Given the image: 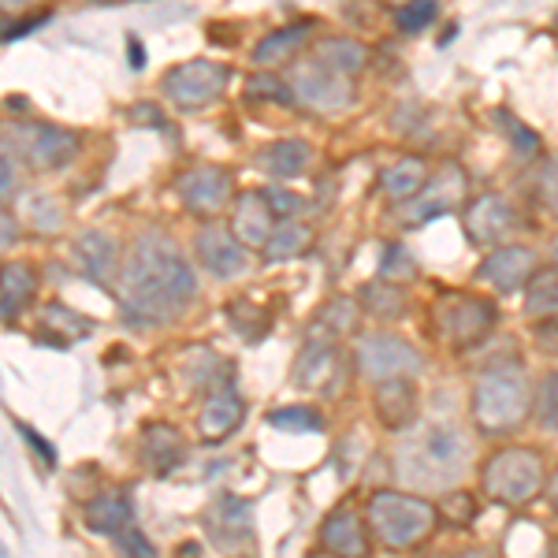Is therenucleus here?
Instances as JSON below:
<instances>
[{
    "instance_id": "8",
    "label": "nucleus",
    "mask_w": 558,
    "mask_h": 558,
    "mask_svg": "<svg viewBox=\"0 0 558 558\" xmlns=\"http://www.w3.org/2000/svg\"><path fill=\"white\" fill-rule=\"evenodd\" d=\"M228 83L231 71L220 60H186V64H179L165 75V94L183 112H202L213 101H220Z\"/></svg>"
},
{
    "instance_id": "30",
    "label": "nucleus",
    "mask_w": 558,
    "mask_h": 558,
    "mask_svg": "<svg viewBox=\"0 0 558 558\" xmlns=\"http://www.w3.org/2000/svg\"><path fill=\"white\" fill-rule=\"evenodd\" d=\"M425 179H428L425 160H421V157H402L384 172L380 186H384L387 197H395V202H407V197H413L421 186H425Z\"/></svg>"
},
{
    "instance_id": "51",
    "label": "nucleus",
    "mask_w": 558,
    "mask_h": 558,
    "mask_svg": "<svg viewBox=\"0 0 558 558\" xmlns=\"http://www.w3.org/2000/svg\"><path fill=\"white\" fill-rule=\"evenodd\" d=\"M547 484V499H551V507L558 510V470L551 473V481H544Z\"/></svg>"
},
{
    "instance_id": "22",
    "label": "nucleus",
    "mask_w": 558,
    "mask_h": 558,
    "mask_svg": "<svg viewBox=\"0 0 558 558\" xmlns=\"http://www.w3.org/2000/svg\"><path fill=\"white\" fill-rule=\"evenodd\" d=\"M260 165H265V172L276 175V179H299V175L310 172L313 146L302 138H279L268 146V153L260 157Z\"/></svg>"
},
{
    "instance_id": "15",
    "label": "nucleus",
    "mask_w": 558,
    "mask_h": 558,
    "mask_svg": "<svg viewBox=\"0 0 558 558\" xmlns=\"http://www.w3.org/2000/svg\"><path fill=\"white\" fill-rule=\"evenodd\" d=\"M194 257L216 279H235L250 268L246 246L223 228H202L194 239Z\"/></svg>"
},
{
    "instance_id": "2",
    "label": "nucleus",
    "mask_w": 558,
    "mask_h": 558,
    "mask_svg": "<svg viewBox=\"0 0 558 558\" xmlns=\"http://www.w3.org/2000/svg\"><path fill=\"white\" fill-rule=\"evenodd\" d=\"M473 439L454 425H425L395 451V470L417 492H447L470 470Z\"/></svg>"
},
{
    "instance_id": "23",
    "label": "nucleus",
    "mask_w": 558,
    "mask_h": 558,
    "mask_svg": "<svg viewBox=\"0 0 558 558\" xmlns=\"http://www.w3.org/2000/svg\"><path fill=\"white\" fill-rule=\"evenodd\" d=\"M313 23L302 20V23H291V26H279V31L265 34L254 49V64L257 68H272V64H283L287 57H294V49H302L305 38H310Z\"/></svg>"
},
{
    "instance_id": "33",
    "label": "nucleus",
    "mask_w": 558,
    "mask_h": 558,
    "mask_svg": "<svg viewBox=\"0 0 558 558\" xmlns=\"http://www.w3.org/2000/svg\"><path fill=\"white\" fill-rule=\"evenodd\" d=\"M41 328L52 331V343L57 347H68V343H75V339L89 336V320L78 317L75 310H68V305H57V302L41 310Z\"/></svg>"
},
{
    "instance_id": "28",
    "label": "nucleus",
    "mask_w": 558,
    "mask_h": 558,
    "mask_svg": "<svg viewBox=\"0 0 558 558\" xmlns=\"http://www.w3.org/2000/svg\"><path fill=\"white\" fill-rule=\"evenodd\" d=\"M142 451H146V462L153 470L168 473L183 458V432L172 425H149L146 439H142Z\"/></svg>"
},
{
    "instance_id": "35",
    "label": "nucleus",
    "mask_w": 558,
    "mask_h": 558,
    "mask_svg": "<svg viewBox=\"0 0 558 558\" xmlns=\"http://www.w3.org/2000/svg\"><path fill=\"white\" fill-rule=\"evenodd\" d=\"M533 413L544 428H558V368L539 376V384L533 391Z\"/></svg>"
},
{
    "instance_id": "36",
    "label": "nucleus",
    "mask_w": 558,
    "mask_h": 558,
    "mask_svg": "<svg viewBox=\"0 0 558 558\" xmlns=\"http://www.w3.org/2000/svg\"><path fill=\"white\" fill-rule=\"evenodd\" d=\"M246 97L250 101H268V105H291L294 94H291V83H283L272 71H260L246 83Z\"/></svg>"
},
{
    "instance_id": "21",
    "label": "nucleus",
    "mask_w": 558,
    "mask_h": 558,
    "mask_svg": "<svg viewBox=\"0 0 558 558\" xmlns=\"http://www.w3.org/2000/svg\"><path fill=\"white\" fill-rule=\"evenodd\" d=\"M324 547L336 555H368V539H365V521L354 510H336L324 521Z\"/></svg>"
},
{
    "instance_id": "4",
    "label": "nucleus",
    "mask_w": 558,
    "mask_h": 558,
    "mask_svg": "<svg viewBox=\"0 0 558 558\" xmlns=\"http://www.w3.org/2000/svg\"><path fill=\"white\" fill-rule=\"evenodd\" d=\"M368 529L376 539H384L387 547H417L436 533L439 525V507L428 502L425 495L410 492H376L368 499Z\"/></svg>"
},
{
    "instance_id": "29",
    "label": "nucleus",
    "mask_w": 558,
    "mask_h": 558,
    "mask_svg": "<svg viewBox=\"0 0 558 558\" xmlns=\"http://www.w3.org/2000/svg\"><path fill=\"white\" fill-rule=\"evenodd\" d=\"M209 525L220 544H239V539H250V507L239 502L235 495H223L213 507Z\"/></svg>"
},
{
    "instance_id": "44",
    "label": "nucleus",
    "mask_w": 558,
    "mask_h": 558,
    "mask_svg": "<svg viewBox=\"0 0 558 558\" xmlns=\"http://www.w3.org/2000/svg\"><path fill=\"white\" fill-rule=\"evenodd\" d=\"M533 339H536V347H539V350H547V354H558V317L536 320Z\"/></svg>"
},
{
    "instance_id": "26",
    "label": "nucleus",
    "mask_w": 558,
    "mask_h": 558,
    "mask_svg": "<svg viewBox=\"0 0 558 558\" xmlns=\"http://www.w3.org/2000/svg\"><path fill=\"white\" fill-rule=\"evenodd\" d=\"M86 525L94 533H105V536H116L120 529L131 525V502L128 495L120 492H108V495H97V499L86 502Z\"/></svg>"
},
{
    "instance_id": "13",
    "label": "nucleus",
    "mask_w": 558,
    "mask_h": 558,
    "mask_svg": "<svg viewBox=\"0 0 558 558\" xmlns=\"http://www.w3.org/2000/svg\"><path fill=\"white\" fill-rule=\"evenodd\" d=\"M462 223H465V235H470V242H476V246H499V242H507L510 231L518 228V213L502 194H481L465 205Z\"/></svg>"
},
{
    "instance_id": "19",
    "label": "nucleus",
    "mask_w": 558,
    "mask_h": 558,
    "mask_svg": "<svg viewBox=\"0 0 558 558\" xmlns=\"http://www.w3.org/2000/svg\"><path fill=\"white\" fill-rule=\"evenodd\" d=\"M38 291V276L23 260L0 265V320H15Z\"/></svg>"
},
{
    "instance_id": "18",
    "label": "nucleus",
    "mask_w": 558,
    "mask_h": 558,
    "mask_svg": "<svg viewBox=\"0 0 558 558\" xmlns=\"http://www.w3.org/2000/svg\"><path fill=\"white\" fill-rule=\"evenodd\" d=\"M242 413H246L242 399L235 391L223 387V391H213L209 399H205L202 417H197V428H202V436L209 439V444H220V439H228L231 432L242 425Z\"/></svg>"
},
{
    "instance_id": "6",
    "label": "nucleus",
    "mask_w": 558,
    "mask_h": 558,
    "mask_svg": "<svg viewBox=\"0 0 558 558\" xmlns=\"http://www.w3.org/2000/svg\"><path fill=\"white\" fill-rule=\"evenodd\" d=\"M432 320H436L439 339H447L451 347L465 350V347L481 343V339L495 328L499 310H495V302L481 299V294L444 291V294H436V302H432Z\"/></svg>"
},
{
    "instance_id": "12",
    "label": "nucleus",
    "mask_w": 558,
    "mask_h": 558,
    "mask_svg": "<svg viewBox=\"0 0 558 558\" xmlns=\"http://www.w3.org/2000/svg\"><path fill=\"white\" fill-rule=\"evenodd\" d=\"M536 268V250L525 246V242H507V246H492V254L484 257V265L476 268V279L488 283L492 291L499 294H514L525 287V279L533 276Z\"/></svg>"
},
{
    "instance_id": "3",
    "label": "nucleus",
    "mask_w": 558,
    "mask_h": 558,
    "mask_svg": "<svg viewBox=\"0 0 558 558\" xmlns=\"http://www.w3.org/2000/svg\"><path fill=\"white\" fill-rule=\"evenodd\" d=\"M473 425L484 436H507L518 432L521 421L533 413V384H529L525 368L514 362L492 365L476 376L473 384Z\"/></svg>"
},
{
    "instance_id": "42",
    "label": "nucleus",
    "mask_w": 558,
    "mask_h": 558,
    "mask_svg": "<svg viewBox=\"0 0 558 558\" xmlns=\"http://www.w3.org/2000/svg\"><path fill=\"white\" fill-rule=\"evenodd\" d=\"M499 123L507 128L510 134H514V146L518 149H525V153H533V149H539V134H533L525 128V123L518 120V116H510V112H499Z\"/></svg>"
},
{
    "instance_id": "49",
    "label": "nucleus",
    "mask_w": 558,
    "mask_h": 558,
    "mask_svg": "<svg viewBox=\"0 0 558 558\" xmlns=\"http://www.w3.org/2000/svg\"><path fill=\"white\" fill-rule=\"evenodd\" d=\"M41 0H0V12L4 15H20V12H31V8H38Z\"/></svg>"
},
{
    "instance_id": "47",
    "label": "nucleus",
    "mask_w": 558,
    "mask_h": 558,
    "mask_svg": "<svg viewBox=\"0 0 558 558\" xmlns=\"http://www.w3.org/2000/svg\"><path fill=\"white\" fill-rule=\"evenodd\" d=\"M15 239H20V223H15V216L0 205V254H4V250H12Z\"/></svg>"
},
{
    "instance_id": "27",
    "label": "nucleus",
    "mask_w": 558,
    "mask_h": 558,
    "mask_svg": "<svg viewBox=\"0 0 558 558\" xmlns=\"http://www.w3.org/2000/svg\"><path fill=\"white\" fill-rule=\"evenodd\" d=\"M310 246H313V228L294 220V216H287L283 223H276L272 235H268V242L260 250H265L268 260H291V257H302Z\"/></svg>"
},
{
    "instance_id": "38",
    "label": "nucleus",
    "mask_w": 558,
    "mask_h": 558,
    "mask_svg": "<svg viewBox=\"0 0 558 558\" xmlns=\"http://www.w3.org/2000/svg\"><path fill=\"white\" fill-rule=\"evenodd\" d=\"M26 216H31V223L38 231H57L60 223H64V209H60V202L52 194H38L26 202Z\"/></svg>"
},
{
    "instance_id": "25",
    "label": "nucleus",
    "mask_w": 558,
    "mask_h": 558,
    "mask_svg": "<svg viewBox=\"0 0 558 558\" xmlns=\"http://www.w3.org/2000/svg\"><path fill=\"white\" fill-rule=\"evenodd\" d=\"M525 313L533 320L558 317V265L551 268H533V276L525 279Z\"/></svg>"
},
{
    "instance_id": "46",
    "label": "nucleus",
    "mask_w": 558,
    "mask_h": 558,
    "mask_svg": "<svg viewBox=\"0 0 558 558\" xmlns=\"http://www.w3.org/2000/svg\"><path fill=\"white\" fill-rule=\"evenodd\" d=\"M444 507H454V514H451V510H447V521H458V525H465V521H470L473 518V499H470V495H462V492H454V495H447V502H444Z\"/></svg>"
},
{
    "instance_id": "34",
    "label": "nucleus",
    "mask_w": 558,
    "mask_h": 558,
    "mask_svg": "<svg viewBox=\"0 0 558 558\" xmlns=\"http://www.w3.org/2000/svg\"><path fill=\"white\" fill-rule=\"evenodd\" d=\"M436 20H439V0H407V4H399V15H395L402 34H421Z\"/></svg>"
},
{
    "instance_id": "24",
    "label": "nucleus",
    "mask_w": 558,
    "mask_h": 558,
    "mask_svg": "<svg viewBox=\"0 0 558 558\" xmlns=\"http://www.w3.org/2000/svg\"><path fill=\"white\" fill-rule=\"evenodd\" d=\"M336 376V347L331 343H310L294 362V384L305 391H320Z\"/></svg>"
},
{
    "instance_id": "7",
    "label": "nucleus",
    "mask_w": 558,
    "mask_h": 558,
    "mask_svg": "<svg viewBox=\"0 0 558 558\" xmlns=\"http://www.w3.org/2000/svg\"><path fill=\"white\" fill-rule=\"evenodd\" d=\"M8 146H12V153H20V160H26L34 172H60L78 157L83 142H78L75 131L57 128V123L23 120L8 128Z\"/></svg>"
},
{
    "instance_id": "31",
    "label": "nucleus",
    "mask_w": 558,
    "mask_h": 558,
    "mask_svg": "<svg viewBox=\"0 0 558 558\" xmlns=\"http://www.w3.org/2000/svg\"><path fill=\"white\" fill-rule=\"evenodd\" d=\"M362 310L373 320H399L407 317V291L395 279H387V283H365Z\"/></svg>"
},
{
    "instance_id": "10",
    "label": "nucleus",
    "mask_w": 558,
    "mask_h": 558,
    "mask_svg": "<svg viewBox=\"0 0 558 558\" xmlns=\"http://www.w3.org/2000/svg\"><path fill=\"white\" fill-rule=\"evenodd\" d=\"M291 94L294 101H302L313 112H343L354 101V86L347 83L339 71H331L328 64H320L317 57L302 60L291 71Z\"/></svg>"
},
{
    "instance_id": "9",
    "label": "nucleus",
    "mask_w": 558,
    "mask_h": 558,
    "mask_svg": "<svg viewBox=\"0 0 558 558\" xmlns=\"http://www.w3.org/2000/svg\"><path fill=\"white\" fill-rule=\"evenodd\" d=\"M357 368L368 380H391V376H417L425 368V357L410 339L395 336V331H365L357 336Z\"/></svg>"
},
{
    "instance_id": "16",
    "label": "nucleus",
    "mask_w": 558,
    "mask_h": 558,
    "mask_svg": "<svg viewBox=\"0 0 558 558\" xmlns=\"http://www.w3.org/2000/svg\"><path fill=\"white\" fill-rule=\"evenodd\" d=\"M376 417L380 425L391 432L413 425L417 417V387H413V376H391V380H376Z\"/></svg>"
},
{
    "instance_id": "41",
    "label": "nucleus",
    "mask_w": 558,
    "mask_h": 558,
    "mask_svg": "<svg viewBox=\"0 0 558 558\" xmlns=\"http://www.w3.org/2000/svg\"><path fill=\"white\" fill-rule=\"evenodd\" d=\"M20 186V165H15V153L8 142H0V197H8Z\"/></svg>"
},
{
    "instance_id": "54",
    "label": "nucleus",
    "mask_w": 558,
    "mask_h": 558,
    "mask_svg": "<svg viewBox=\"0 0 558 558\" xmlns=\"http://www.w3.org/2000/svg\"><path fill=\"white\" fill-rule=\"evenodd\" d=\"M94 4H108V0H94Z\"/></svg>"
},
{
    "instance_id": "17",
    "label": "nucleus",
    "mask_w": 558,
    "mask_h": 558,
    "mask_svg": "<svg viewBox=\"0 0 558 558\" xmlns=\"http://www.w3.org/2000/svg\"><path fill=\"white\" fill-rule=\"evenodd\" d=\"M276 228V213L268 209L265 194H242L235 205V216H231V235H235L246 250H260L268 242Z\"/></svg>"
},
{
    "instance_id": "14",
    "label": "nucleus",
    "mask_w": 558,
    "mask_h": 558,
    "mask_svg": "<svg viewBox=\"0 0 558 558\" xmlns=\"http://www.w3.org/2000/svg\"><path fill=\"white\" fill-rule=\"evenodd\" d=\"M175 191L194 216H216L231 202V175L216 165H197L179 175Z\"/></svg>"
},
{
    "instance_id": "53",
    "label": "nucleus",
    "mask_w": 558,
    "mask_h": 558,
    "mask_svg": "<svg viewBox=\"0 0 558 558\" xmlns=\"http://www.w3.org/2000/svg\"><path fill=\"white\" fill-rule=\"evenodd\" d=\"M384 4H395V8H399V4H407V0H384Z\"/></svg>"
},
{
    "instance_id": "40",
    "label": "nucleus",
    "mask_w": 558,
    "mask_h": 558,
    "mask_svg": "<svg viewBox=\"0 0 558 558\" xmlns=\"http://www.w3.org/2000/svg\"><path fill=\"white\" fill-rule=\"evenodd\" d=\"M413 272H417V260L410 257L407 246H387L384 250L380 276H387V279H410Z\"/></svg>"
},
{
    "instance_id": "48",
    "label": "nucleus",
    "mask_w": 558,
    "mask_h": 558,
    "mask_svg": "<svg viewBox=\"0 0 558 558\" xmlns=\"http://www.w3.org/2000/svg\"><path fill=\"white\" fill-rule=\"evenodd\" d=\"M539 191H544L547 209H551V213L558 216V165L547 168V175H544V183H539Z\"/></svg>"
},
{
    "instance_id": "32",
    "label": "nucleus",
    "mask_w": 558,
    "mask_h": 558,
    "mask_svg": "<svg viewBox=\"0 0 558 558\" xmlns=\"http://www.w3.org/2000/svg\"><path fill=\"white\" fill-rule=\"evenodd\" d=\"M317 60L339 71V75H357L368 64V49L357 38H328L317 49Z\"/></svg>"
},
{
    "instance_id": "52",
    "label": "nucleus",
    "mask_w": 558,
    "mask_h": 558,
    "mask_svg": "<svg viewBox=\"0 0 558 558\" xmlns=\"http://www.w3.org/2000/svg\"><path fill=\"white\" fill-rule=\"evenodd\" d=\"M551 257H555V265H558V235L551 239Z\"/></svg>"
},
{
    "instance_id": "50",
    "label": "nucleus",
    "mask_w": 558,
    "mask_h": 558,
    "mask_svg": "<svg viewBox=\"0 0 558 558\" xmlns=\"http://www.w3.org/2000/svg\"><path fill=\"white\" fill-rule=\"evenodd\" d=\"M23 436H26V444H34V447H38V451H41V458H45V462H52V447H45V444H41V436H38V432H34V428H26V425H23Z\"/></svg>"
},
{
    "instance_id": "11",
    "label": "nucleus",
    "mask_w": 558,
    "mask_h": 558,
    "mask_svg": "<svg viewBox=\"0 0 558 558\" xmlns=\"http://www.w3.org/2000/svg\"><path fill=\"white\" fill-rule=\"evenodd\" d=\"M465 172L458 165H444L436 175L425 179L417 194L407 197V209H402V220L407 223H425V220H436V216H447V213H458L465 202Z\"/></svg>"
},
{
    "instance_id": "39",
    "label": "nucleus",
    "mask_w": 558,
    "mask_h": 558,
    "mask_svg": "<svg viewBox=\"0 0 558 558\" xmlns=\"http://www.w3.org/2000/svg\"><path fill=\"white\" fill-rule=\"evenodd\" d=\"M268 425L287 428V432H317L320 428V413L310 407H287L268 413Z\"/></svg>"
},
{
    "instance_id": "20",
    "label": "nucleus",
    "mask_w": 558,
    "mask_h": 558,
    "mask_svg": "<svg viewBox=\"0 0 558 558\" xmlns=\"http://www.w3.org/2000/svg\"><path fill=\"white\" fill-rule=\"evenodd\" d=\"M75 260L83 265L86 276H94L97 283H108L116 265H120V250H116V242L105 231H83L75 239Z\"/></svg>"
},
{
    "instance_id": "5",
    "label": "nucleus",
    "mask_w": 558,
    "mask_h": 558,
    "mask_svg": "<svg viewBox=\"0 0 558 558\" xmlns=\"http://www.w3.org/2000/svg\"><path fill=\"white\" fill-rule=\"evenodd\" d=\"M544 458L533 447H499L481 470V488L502 507H529L544 492Z\"/></svg>"
},
{
    "instance_id": "1",
    "label": "nucleus",
    "mask_w": 558,
    "mask_h": 558,
    "mask_svg": "<svg viewBox=\"0 0 558 558\" xmlns=\"http://www.w3.org/2000/svg\"><path fill=\"white\" fill-rule=\"evenodd\" d=\"M197 294L191 260L165 235H142L131 246L120 272V302L131 317L142 320H175Z\"/></svg>"
},
{
    "instance_id": "43",
    "label": "nucleus",
    "mask_w": 558,
    "mask_h": 558,
    "mask_svg": "<svg viewBox=\"0 0 558 558\" xmlns=\"http://www.w3.org/2000/svg\"><path fill=\"white\" fill-rule=\"evenodd\" d=\"M265 202H268V209H272L276 216H299L302 209H305V202L299 194H291V191H268L265 194Z\"/></svg>"
},
{
    "instance_id": "45",
    "label": "nucleus",
    "mask_w": 558,
    "mask_h": 558,
    "mask_svg": "<svg viewBox=\"0 0 558 558\" xmlns=\"http://www.w3.org/2000/svg\"><path fill=\"white\" fill-rule=\"evenodd\" d=\"M116 544H120V551H128V555H153V547L146 544V539L138 536V529L134 525H128V529H120V533H116Z\"/></svg>"
},
{
    "instance_id": "37",
    "label": "nucleus",
    "mask_w": 558,
    "mask_h": 558,
    "mask_svg": "<svg viewBox=\"0 0 558 558\" xmlns=\"http://www.w3.org/2000/svg\"><path fill=\"white\" fill-rule=\"evenodd\" d=\"M357 324V302L354 299H331L320 310V328H328L331 336H350Z\"/></svg>"
}]
</instances>
